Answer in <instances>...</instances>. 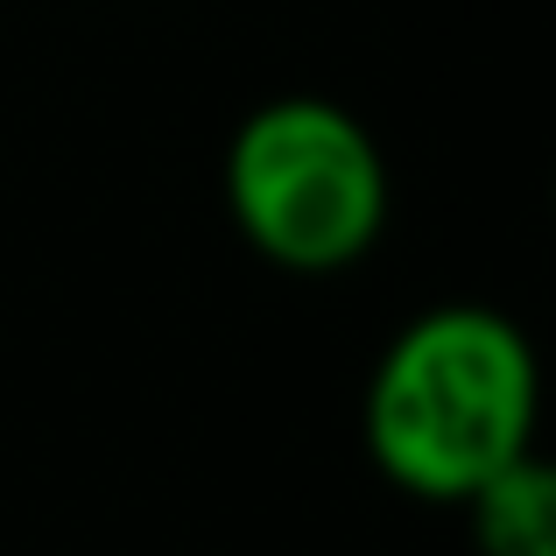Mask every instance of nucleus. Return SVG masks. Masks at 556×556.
I'll list each match as a JSON object with an SVG mask.
<instances>
[{"instance_id": "f257e3e1", "label": "nucleus", "mask_w": 556, "mask_h": 556, "mask_svg": "<svg viewBox=\"0 0 556 556\" xmlns=\"http://www.w3.org/2000/svg\"><path fill=\"white\" fill-rule=\"evenodd\" d=\"M543 367L493 303H430L380 345L359 394V444L394 493L458 507L479 479L535 451Z\"/></svg>"}, {"instance_id": "f03ea898", "label": "nucleus", "mask_w": 556, "mask_h": 556, "mask_svg": "<svg viewBox=\"0 0 556 556\" xmlns=\"http://www.w3.org/2000/svg\"><path fill=\"white\" fill-rule=\"evenodd\" d=\"M226 218L268 268L282 275H345L388 232V155L353 106L325 92H275L232 127Z\"/></svg>"}, {"instance_id": "7ed1b4c3", "label": "nucleus", "mask_w": 556, "mask_h": 556, "mask_svg": "<svg viewBox=\"0 0 556 556\" xmlns=\"http://www.w3.org/2000/svg\"><path fill=\"white\" fill-rule=\"evenodd\" d=\"M458 507L479 556H556V472L543 465V451L479 479Z\"/></svg>"}]
</instances>
